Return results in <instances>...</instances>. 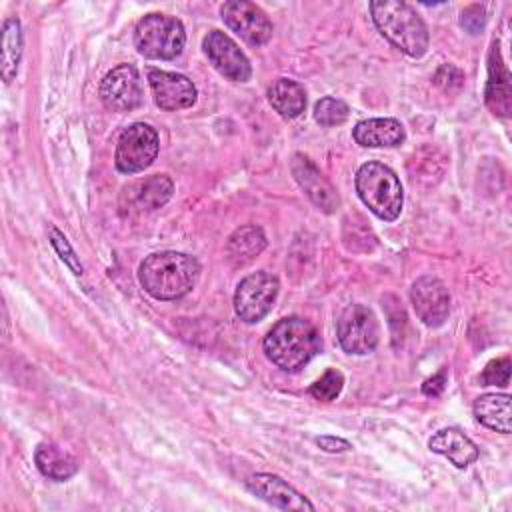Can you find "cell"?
Wrapping results in <instances>:
<instances>
[{
    "instance_id": "f1b7e54d",
    "label": "cell",
    "mask_w": 512,
    "mask_h": 512,
    "mask_svg": "<svg viewBox=\"0 0 512 512\" xmlns=\"http://www.w3.org/2000/svg\"><path fill=\"white\" fill-rule=\"evenodd\" d=\"M484 22H486V16H484V8L478 6V4H470L468 8L462 10V16H460V24L466 32L470 34H478L482 28H484Z\"/></svg>"
},
{
    "instance_id": "1f68e13d",
    "label": "cell",
    "mask_w": 512,
    "mask_h": 512,
    "mask_svg": "<svg viewBox=\"0 0 512 512\" xmlns=\"http://www.w3.org/2000/svg\"><path fill=\"white\" fill-rule=\"evenodd\" d=\"M452 70H454V66H450V64H444V66H442V68L436 72V82H438V84H442L444 88H450L452 84H454V86H460L462 82H458V80H452V78H450Z\"/></svg>"
},
{
    "instance_id": "30bf717a",
    "label": "cell",
    "mask_w": 512,
    "mask_h": 512,
    "mask_svg": "<svg viewBox=\"0 0 512 512\" xmlns=\"http://www.w3.org/2000/svg\"><path fill=\"white\" fill-rule=\"evenodd\" d=\"M204 54L210 64L232 82H246L252 74V66L238 44L220 30H210L202 40Z\"/></svg>"
},
{
    "instance_id": "8992f818",
    "label": "cell",
    "mask_w": 512,
    "mask_h": 512,
    "mask_svg": "<svg viewBox=\"0 0 512 512\" xmlns=\"http://www.w3.org/2000/svg\"><path fill=\"white\" fill-rule=\"evenodd\" d=\"M158 134L152 126L144 122H136L128 126L116 144L114 162L116 168L124 174H134L148 168L158 154Z\"/></svg>"
},
{
    "instance_id": "5bb4252c",
    "label": "cell",
    "mask_w": 512,
    "mask_h": 512,
    "mask_svg": "<svg viewBox=\"0 0 512 512\" xmlns=\"http://www.w3.org/2000/svg\"><path fill=\"white\" fill-rule=\"evenodd\" d=\"M246 488L260 500H264L270 506L280 508V510H298V512L314 510V504L308 498H304L286 480H282L280 476H274V474H264V472L252 474L246 480Z\"/></svg>"
},
{
    "instance_id": "4fadbf2b",
    "label": "cell",
    "mask_w": 512,
    "mask_h": 512,
    "mask_svg": "<svg viewBox=\"0 0 512 512\" xmlns=\"http://www.w3.org/2000/svg\"><path fill=\"white\" fill-rule=\"evenodd\" d=\"M148 82L154 94V102L162 110H182L196 102V86L182 74L166 70H148Z\"/></svg>"
},
{
    "instance_id": "ac0fdd59",
    "label": "cell",
    "mask_w": 512,
    "mask_h": 512,
    "mask_svg": "<svg viewBox=\"0 0 512 512\" xmlns=\"http://www.w3.org/2000/svg\"><path fill=\"white\" fill-rule=\"evenodd\" d=\"M430 450L436 454L446 456L456 468H466L478 458V448L476 444L458 428H444L438 430L430 442Z\"/></svg>"
},
{
    "instance_id": "f546056e",
    "label": "cell",
    "mask_w": 512,
    "mask_h": 512,
    "mask_svg": "<svg viewBox=\"0 0 512 512\" xmlns=\"http://www.w3.org/2000/svg\"><path fill=\"white\" fill-rule=\"evenodd\" d=\"M444 388H446V370H440L438 374H434L432 378H428L422 384V392L426 396H438V394H442Z\"/></svg>"
},
{
    "instance_id": "ffe728a7",
    "label": "cell",
    "mask_w": 512,
    "mask_h": 512,
    "mask_svg": "<svg viewBox=\"0 0 512 512\" xmlns=\"http://www.w3.org/2000/svg\"><path fill=\"white\" fill-rule=\"evenodd\" d=\"M266 248V236L258 226L236 228L226 242V258L234 268L250 264Z\"/></svg>"
},
{
    "instance_id": "cb8c5ba5",
    "label": "cell",
    "mask_w": 512,
    "mask_h": 512,
    "mask_svg": "<svg viewBox=\"0 0 512 512\" xmlns=\"http://www.w3.org/2000/svg\"><path fill=\"white\" fill-rule=\"evenodd\" d=\"M22 26L18 18H6L2 26V62L0 72L4 82H12L18 72V62L22 56Z\"/></svg>"
},
{
    "instance_id": "7a4b0ae2",
    "label": "cell",
    "mask_w": 512,
    "mask_h": 512,
    "mask_svg": "<svg viewBox=\"0 0 512 512\" xmlns=\"http://www.w3.org/2000/svg\"><path fill=\"white\" fill-rule=\"evenodd\" d=\"M320 348L322 340L314 324L298 316L278 320L264 338L266 356L284 372H298Z\"/></svg>"
},
{
    "instance_id": "5b68a950",
    "label": "cell",
    "mask_w": 512,
    "mask_h": 512,
    "mask_svg": "<svg viewBox=\"0 0 512 512\" xmlns=\"http://www.w3.org/2000/svg\"><path fill=\"white\" fill-rule=\"evenodd\" d=\"M186 44V32L178 18L152 12L138 20L134 30V46L144 58L172 60Z\"/></svg>"
},
{
    "instance_id": "52a82bcc",
    "label": "cell",
    "mask_w": 512,
    "mask_h": 512,
    "mask_svg": "<svg viewBox=\"0 0 512 512\" xmlns=\"http://www.w3.org/2000/svg\"><path fill=\"white\" fill-rule=\"evenodd\" d=\"M278 288V278L264 270L246 276L234 294V310L238 318L248 324L260 322L272 310Z\"/></svg>"
},
{
    "instance_id": "3957f363",
    "label": "cell",
    "mask_w": 512,
    "mask_h": 512,
    "mask_svg": "<svg viewBox=\"0 0 512 512\" xmlns=\"http://www.w3.org/2000/svg\"><path fill=\"white\" fill-rule=\"evenodd\" d=\"M376 28L396 48L412 58H420L428 50V30L416 10L402 0L370 2Z\"/></svg>"
},
{
    "instance_id": "2e32d148",
    "label": "cell",
    "mask_w": 512,
    "mask_h": 512,
    "mask_svg": "<svg viewBox=\"0 0 512 512\" xmlns=\"http://www.w3.org/2000/svg\"><path fill=\"white\" fill-rule=\"evenodd\" d=\"M174 192V184L166 174H154L144 180H138L124 188L122 198L126 200L128 212H152L164 206Z\"/></svg>"
},
{
    "instance_id": "83f0119b",
    "label": "cell",
    "mask_w": 512,
    "mask_h": 512,
    "mask_svg": "<svg viewBox=\"0 0 512 512\" xmlns=\"http://www.w3.org/2000/svg\"><path fill=\"white\" fill-rule=\"evenodd\" d=\"M510 382V358H496L488 362L484 372L480 374L482 386H508Z\"/></svg>"
},
{
    "instance_id": "603a6c76",
    "label": "cell",
    "mask_w": 512,
    "mask_h": 512,
    "mask_svg": "<svg viewBox=\"0 0 512 512\" xmlns=\"http://www.w3.org/2000/svg\"><path fill=\"white\" fill-rule=\"evenodd\" d=\"M268 100L272 108L284 118H296L306 108V92L304 88L288 78H278L268 88Z\"/></svg>"
},
{
    "instance_id": "484cf974",
    "label": "cell",
    "mask_w": 512,
    "mask_h": 512,
    "mask_svg": "<svg viewBox=\"0 0 512 512\" xmlns=\"http://www.w3.org/2000/svg\"><path fill=\"white\" fill-rule=\"evenodd\" d=\"M342 386H344L342 372L330 368L308 388V392H310L312 398H316L320 402H330V400H334L340 394Z\"/></svg>"
},
{
    "instance_id": "e0dca14e",
    "label": "cell",
    "mask_w": 512,
    "mask_h": 512,
    "mask_svg": "<svg viewBox=\"0 0 512 512\" xmlns=\"http://www.w3.org/2000/svg\"><path fill=\"white\" fill-rule=\"evenodd\" d=\"M486 104L488 108L502 118L510 116L512 110V92H510V74L502 62L500 50L494 44L488 60V84H486Z\"/></svg>"
},
{
    "instance_id": "44dd1931",
    "label": "cell",
    "mask_w": 512,
    "mask_h": 512,
    "mask_svg": "<svg viewBox=\"0 0 512 512\" xmlns=\"http://www.w3.org/2000/svg\"><path fill=\"white\" fill-rule=\"evenodd\" d=\"M34 462L46 478L56 482H64L78 472L76 458L52 442H44L36 448Z\"/></svg>"
},
{
    "instance_id": "7c38bea8",
    "label": "cell",
    "mask_w": 512,
    "mask_h": 512,
    "mask_svg": "<svg viewBox=\"0 0 512 512\" xmlns=\"http://www.w3.org/2000/svg\"><path fill=\"white\" fill-rule=\"evenodd\" d=\"M410 300L416 316L426 326H442L450 312V294L444 282L436 276H422L412 284Z\"/></svg>"
},
{
    "instance_id": "d4e9b609",
    "label": "cell",
    "mask_w": 512,
    "mask_h": 512,
    "mask_svg": "<svg viewBox=\"0 0 512 512\" xmlns=\"http://www.w3.org/2000/svg\"><path fill=\"white\" fill-rule=\"evenodd\" d=\"M348 104L338 100V98H332V96H326L322 100L316 102L314 106V118L320 126H338L342 122H346L348 118Z\"/></svg>"
},
{
    "instance_id": "9a60e30c",
    "label": "cell",
    "mask_w": 512,
    "mask_h": 512,
    "mask_svg": "<svg viewBox=\"0 0 512 512\" xmlns=\"http://www.w3.org/2000/svg\"><path fill=\"white\" fill-rule=\"evenodd\" d=\"M290 168L300 188L320 210L330 214L338 208L340 198L334 186L326 180V176L316 168V164L310 158H306L304 154H294Z\"/></svg>"
},
{
    "instance_id": "4316f807",
    "label": "cell",
    "mask_w": 512,
    "mask_h": 512,
    "mask_svg": "<svg viewBox=\"0 0 512 512\" xmlns=\"http://www.w3.org/2000/svg\"><path fill=\"white\" fill-rule=\"evenodd\" d=\"M48 236H50V244L54 246V250L58 252V256L64 260V264H66L74 274L80 276V274L84 272V268H82V264H80V260H78L74 248H72L70 242L66 240V236H64L56 226H50V228H48Z\"/></svg>"
},
{
    "instance_id": "7402d4cb",
    "label": "cell",
    "mask_w": 512,
    "mask_h": 512,
    "mask_svg": "<svg viewBox=\"0 0 512 512\" xmlns=\"http://www.w3.org/2000/svg\"><path fill=\"white\" fill-rule=\"evenodd\" d=\"M474 416L480 424L510 434V396L508 394H482L474 402Z\"/></svg>"
},
{
    "instance_id": "6da1fadb",
    "label": "cell",
    "mask_w": 512,
    "mask_h": 512,
    "mask_svg": "<svg viewBox=\"0 0 512 512\" xmlns=\"http://www.w3.org/2000/svg\"><path fill=\"white\" fill-rule=\"evenodd\" d=\"M200 274V264L184 252L164 250L146 256L138 270L142 288L156 300H176L186 296Z\"/></svg>"
},
{
    "instance_id": "277c9868",
    "label": "cell",
    "mask_w": 512,
    "mask_h": 512,
    "mask_svg": "<svg viewBox=\"0 0 512 512\" xmlns=\"http://www.w3.org/2000/svg\"><path fill=\"white\" fill-rule=\"evenodd\" d=\"M356 192L372 214L380 220H396L404 194L398 176L380 162H366L356 172Z\"/></svg>"
},
{
    "instance_id": "8fae6325",
    "label": "cell",
    "mask_w": 512,
    "mask_h": 512,
    "mask_svg": "<svg viewBox=\"0 0 512 512\" xmlns=\"http://www.w3.org/2000/svg\"><path fill=\"white\" fill-rule=\"evenodd\" d=\"M100 98L114 112H128L140 106L142 86L138 70L132 64L112 68L100 82Z\"/></svg>"
},
{
    "instance_id": "ba28073f",
    "label": "cell",
    "mask_w": 512,
    "mask_h": 512,
    "mask_svg": "<svg viewBox=\"0 0 512 512\" xmlns=\"http://www.w3.org/2000/svg\"><path fill=\"white\" fill-rule=\"evenodd\" d=\"M338 342L348 354H368L376 348L380 328L374 312L364 304L348 306L338 320Z\"/></svg>"
},
{
    "instance_id": "4dcf8cb0",
    "label": "cell",
    "mask_w": 512,
    "mask_h": 512,
    "mask_svg": "<svg viewBox=\"0 0 512 512\" xmlns=\"http://www.w3.org/2000/svg\"><path fill=\"white\" fill-rule=\"evenodd\" d=\"M316 444L324 450V452H346L350 448V442L336 438V436H318Z\"/></svg>"
},
{
    "instance_id": "d6986e66",
    "label": "cell",
    "mask_w": 512,
    "mask_h": 512,
    "mask_svg": "<svg viewBox=\"0 0 512 512\" xmlns=\"http://www.w3.org/2000/svg\"><path fill=\"white\" fill-rule=\"evenodd\" d=\"M352 136L360 146L380 148V146L402 144L406 138V132L402 124L394 118H368L354 126Z\"/></svg>"
},
{
    "instance_id": "9c48e42d",
    "label": "cell",
    "mask_w": 512,
    "mask_h": 512,
    "mask_svg": "<svg viewBox=\"0 0 512 512\" xmlns=\"http://www.w3.org/2000/svg\"><path fill=\"white\" fill-rule=\"evenodd\" d=\"M224 24L250 46H262L272 36V22L266 12L248 0H230L220 6Z\"/></svg>"
}]
</instances>
